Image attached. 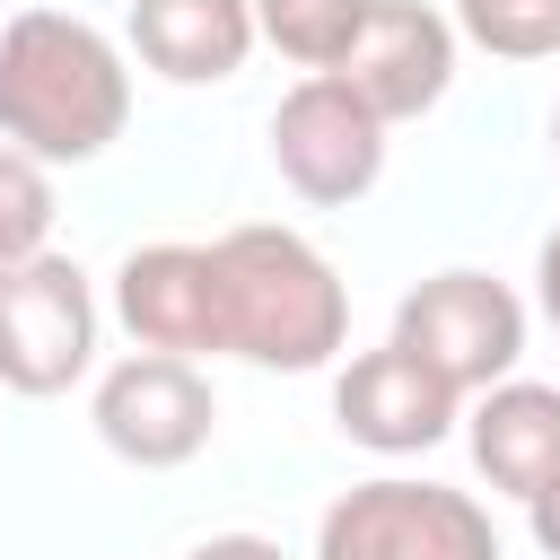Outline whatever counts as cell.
I'll use <instances>...</instances> for the list:
<instances>
[{"label":"cell","mask_w":560,"mask_h":560,"mask_svg":"<svg viewBox=\"0 0 560 560\" xmlns=\"http://www.w3.org/2000/svg\"><path fill=\"white\" fill-rule=\"evenodd\" d=\"M131 122V70L105 26L70 9H18L0 26V140L44 166H88Z\"/></svg>","instance_id":"1"},{"label":"cell","mask_w":560,"mask_h":560,"mask_svg":"<svg viewBox=\"0 0 560 560\" xmlns=\"http://www.w3.org/2000/svg\"><path fill=\"white\" fill-rule=\"evenodd\" d=\"M219 359L315 376L350 341V289L298 228H228L219 245Z\"/></svg>","instance_id":"2"},{"label":"cell","mask_w":560,"mask_h":560,"mask_svg":"<svg viewBox=\"0 0 560 560\" xmlns=\"http://www.w3.org/2000/svg\"><path fill=\"white\" fill-rule=\"evenodd\" d=\"M315 560H508L472 490L376 472L315 516Z\"/></svg>","instance_id":"3"},{"label":"cell","mask_w":560,"mask_h":560,"mask_svg":"<svg viewBox=\"0 0 560 560\" xmlns=\"http://www.w3.org/2000/svg\"><path fill=\"white\" fill-rule=\"evenodd\" d=\"M385 341L411 350L438 385L481 394V385L516 376V359H525V298L490 271H429L420 289H402Z\"/></svg>","instance_id":"4"},{"label":"cell","mask_w":560,"mask_h":560,"mask_svg":"<svg viewBox=\"0 0 560 560\" xmlns=\"http://www.w3.org/2000/svg\"><path fill=\"white\" fill-rule=\"evenodd\" d=\"M96 368V289L70 254L0 262V385L26 402L70 394Z\"/></svg>","instance_id":"5"},{"label":"cell","mask_w":560,"mask_h":560,"mask_svg":"<svg viewBox=\"0 0 560 560\" xmlns=\"http://www.w3.org/2000/svg\"><path fill=\"white\" fill-rule=\"evenodd\" d=\"M88 420H96L105 455H122V464H140V472H175V464H192V455L210 446L219 394H210V376H201L192 359H175V350H131V359H114V368L96 376Z\"/></svg>","instance_id":"6"},{"label":"cell","mask_w":560,"mask_h":560,"mask_svg":"<svg viewBox=\"0 0 560 560\" xmlns=\"http://www.w3.org/2000/svg\"><path fill=\"white\" fill-rule=\"evenodd\" d=\"M271 166L298 201L315 210H350L359 192H376L385 175V122L332 79V70H306L280 105H271Z\"/></svg>","instance_id":"7"},{"label":"cell","mask_w":560,"mask_h":560,"mask_svg":"<svg viewBox=\"0 0 560 560\" xmlns=\"http://www.w3.org/2000/svg\"><path fill=\"white\" fill-rule=\"evenodd\" d=\"M332 79L385 131L394 122H420L455 88V18H438L429 0H368V26H359V44L341 52Z\"/></svg>","instance_id":"8"},{"label":"cell","mask_w":560,"mask_h":560,"mask_svg":"<svg viewBox=\"0 0 560 560\" xmlns=\"http://www.w3.org/2000/svg\"><path fill=\"white\" fill-rule=\"evenodd\" d=\"M114 324L140 341V350H175V359H219V254L210 245H184V236H158V245H131L114 262Z\"/></svg>","instance_id":"9"},{"label":"cell","mask_w":560,"mask_h":560,"mask_svg":"<svg viewBox=\"0 0 560 560\" xmlns=\"http://www.w3.org/2000/svg\"><path fill=\"white\" fill-rule=\"evenodd\" d=\"M455 420H464V394L455 385H438L411 350H359L341 376H332V429L350 438V446H368V455H429V446H446L455 438Z\"/></svg>","instance_id":"10"},{"label":"cell","mask_w":560,"mask_h":560,"mask_svg":"<svg viewBox=\"0 0 560 560\" xmlns=\"http://www.w3.org/2000/svg\"><path fill=\"white\" fill-rule=\"evenodd\" d=\"M464 446H472V464H481L490 490L534 499L560 472V385H534V376L481 385L472 394V420H464Z\"/></svg>","instance_id":"11"},{"label":"cell","mask_w":560,"mask_h":560,"mask_svg":"<svg viewBox=\"0 0 560 560\" xmlns=\"http://www.w3.org/2000/svg\"><path fill=\"white\" fill-rule=\"evenodd\" d=\"M131 52L166 88H219L254 52V0H131Z\"/></svg>","instance_id":"12"},{"label":"cell","mask_w":560,"mask_h":560,"mask_svg":"<svg viewBox=\"0 0 560 560\" xmlns=\"http://www.w3.org/2000/svg\"><path fill=\"white\" fill-rule=\"evenodd\" d=\"M359 26H368V0H254V44H271L298 70H341Z\"/></svg>","instance_id":"13"},{"label":"cell","mask_w":560,"mask_h":560,"mask_svg":"<svg viewBox=\"0 0 560 560\" xmlns=\"http://www.w3.org/2000/svg\"><path fill=\"white\" fill-rule=\"evenodd\" d=\"M455 35L490 61H551L560 52V0H455Z\"/></svg>","instance_id":"14"},{"label":"cell","mask_w":560,"mask_h":560,"mask_svg":"<svg viewBox=\"0 0 560 560\" xmlns=\"http://www.w3.org/2000/svg\"><path fill=\"white\" fill-rule=\"evenodd\" d=\"M52 166L0 140V262H26L52 245Z\"/></svg>","instance_id":"15"},{"label":"cell","mask_w":560,"mask_h":560,"mask_svg":"<svg viewBox=\"0 0 560 560\" xmlns=\"http://www.w3.org/2000/svg\"><path fill=\"white\" fill-rule=\"evenodd\" d=\"M184 560H289L271 534H210V542H192Z\"/></svg>","instance_id":"16"},{"label":"cell","mask_w":560,"mask_h":560,"mask_svg":"<svg viewBox=\"0 0 560 560\" xmlns=\"http://www.w3.org/2000/svg\"><path fill=\"white\" fill-rule=\"evenodd\" d=\"M525 525H534V542H542V560H560V472L525 499Z\"/></svg>","instance_id":"17"},{"label":"cell","mask_w":560,"mask_h":560,"mask_svg":"<svg viewBox=\"0 0 560 560\" xmlns=\"http://www.w3.org/2000/svg\"><path fill=\"white\" fill-rule=\"evenodd\" d=\"M534 298H542V324L560 332V228L534 245Z\"/></svg>","instance_id":"18"},{"label":"cell","mask_w":560,"mask_h":560,"mask_svg":"<svg viewBox=\"0 0 560 560\" xmlns=\"http://www.w3.org/2000/svg\"><path fill=\"white\" fill-rule=\"evenodd\" d=\"M551 158H560V105H551Z\"/></svg>","instance_id":"19"}]
</instances>
